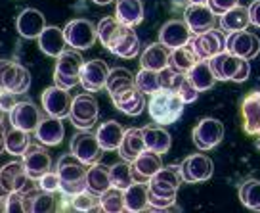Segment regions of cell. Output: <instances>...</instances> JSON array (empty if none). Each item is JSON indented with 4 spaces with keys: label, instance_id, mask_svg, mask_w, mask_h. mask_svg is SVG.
Here are the masks:
<instances>
[{
    "label": "cell",
    "instance_id": "obj_1",
    "mask_svg": "<svg viewBox=\"0 0 260 213\" xmlns=\"http://www.w3.org/2000/svg\"><path fill=\"white\" fill-rule=\"evenodd\" d=\"M186 102L180 98L178 92L171 89H159L151 94V98L147 102V112L149 117L159 125H171L176 123L180 115L184 114Z\"/></svg>",
    "mask_w": 260,
    "mask_h": 213
},
{
    "label": "cell",
    "instance_id": "obj_2",
    "mask_svg": "<svg viewBox=\"0 0 260 213\" xmlns=\"http://www.w3.org/2000/svg\"><path fill=\"white\" fill-rule=\"evenodd\" d=\"M84 66V60L79 54V50L65 48L56 62L54 69V85L63 90H71L73 87L81 85V69Z\"/></svg>",
    "mask_w": 260,
    "mask_h": 213
},
{
    "label": "cell",
    "instance_id": "obj_3",
    "mask_svg": "<svg viewBox=\"0 0 260 213\" xmlns=\"http://www.w3.org/2000/svg\"><path fill=\"white\" fill-rule=\"evenodd\" d=\"M63 35L67 46H71L75 50H86L92 48L94 42L98 41V27L88 19L79 17V19H71L65 25Z\"/></svg>",
    "mask_w": 260,
    "mask_h": 213
},
{
    "label": "cell",
    "instance_id": "obj_4",
    "mask_svg": "<svg viewBox=\"0 0 260 213\" xmlns=\"http://www.w3.org/2000/svg\"><path fill=\"white\" fill-rule=\"evenodd\" d=\"M98 100L94 98V94L90 92H82L79 96H75L71 102V112H69V119L77 129L86 131L90 127H94V123L98 121Z\"/></svg>",
    "mask_w": 260,
    "mask_h": 213
},
{
    "label": "cell",
    "instance_id": "obj_5",
    "mask_svg": "<svg viewBox=\"0 0 260 213\" xmlns=\"http://www.w3.org/2000/svg\"><path fill=\"white\" fill-rule=\"evenodd\" d=\"M193 144L201 152L212 150L214 146H218L222 139H224V125L222 121L214 119V117H205L199 123L195 125L193 132H191Z\"/></svg>",
    "mask_w": 260,
    "mask_h": 213
},
{
    "label": "cell",
    "instance_id": "obj_6",
    "mask_svg": "<svg viewBox=\"0 0 260 213\" xmlns=\"http://www.w3.org/2000/svg\"><path fill=\"white\" fill-rule=\"evenodd\" d=\"M71 154L81 159L84 165H92V164H98L102 156H104V148L100 144V140H98L96 135H92V132H77L73 139H71Z\"/></svg>",
    "mask_w": 260,
    "mask_h": 213
},
{
    "label": "cell",
    "instance_id": "obj_7",
    "mask_svg": "<svg viewBox=\"0 0 260 213\" xmlns=\"http://www.w3.org/2000/svg\"><path fill=\"white\" fill-rule=\"evenodd\" d=\"M224 46L228 52L243 58V60H252L260 54V39L254 33H249L247 29L228 35Z\"/></svg>",
    "mask_w": 260,
    "mask_h": 213
},
{
    "label": "cell",
    "instance_id": "obj_8",
    "mask_svg": "<svg viewBox=\"0 0 260 213\" xmlns=\"http://www.w3.org/2000/svg\"><path fill=\"white\" fill-rule=\"evenodd\" d=\"M182 177H184V182L187 184H193V182H203V180H209L212 177V171H214V164L209 156L205 154H193V156H187L182 164Z\"/></svg>",
    "mask_w": 260,
    "mask_h": 213
},
{
    "label": "cell",
    "instance_id": "obj_9",
    "mask_svg": "<svg viewBox=\"0 0 260 213\" xmlns=\"http://www.w3.org/2000/svg\"><path fill=\"white\" fill-rule=\"evenodd\" d=\"M41 102H42L44 112L48 115L65 119V117H69L73 98L69 96V90H63L54 85V87L44 89V92H42V96H41Z\"/></svg>",
    "mask_w": 260,
    "mask_h": 213
},
{
    "label": "cell",
    "instance_id": "obj_10",
    "mask_svg": "<svg viewBox=\"0 0 260 213\" xmlns=\"http://www.w3.org/2000/svg\"><path fill=\"white\" fill-rule=\"evenodd\" d=\"M191 37H193V31L189 29L186 19H171L159 29V42H162L171 50L186 46L191 41Z\"/></svg>",
    "mask_w": 260,
    "mask_h": 213
},
{
    "label": "cell",
    "instance_id": "obj_11",
    "mask_svg": "<svg viewBox=\"0 0 260 213\" xmlns=\"http://www.w3.org/2000/svg\"><path fill=\"white\" fill-rule=\"evenodd\" d=\"M109 67L106 62L102 60H90L84 62V66L81 69V87L86 92H100L102 89H106L107 77H109Z\"/></svg>",
    "mask_w": 260,
    "mask_h": 213
},
{
    "label": "cell",
    "instance_id": "obj_12",
    "mask_svg": "<svg viewBox=\"0 0 260 213\" xmlns=\"http://www.w3.org/2000/svg\"><path fill=\"white\" fill-rule=\"evenodd\" d=\"M189 46L195 52L197 60H211L216 54L224 52L226 46H224V41H222V35L218 31H205V33L193 35L191 41H189Z\"/></svg>",
    "mask_w": 260,
    "mask_h": 213
},
{
    "label": "cell",
    "instance_id": "obj_13",
    "mask_svg": "<svg viewBox=\"0 0 260 213\" xmlns=\"http://www.w3.org/2000/svg\"><path fill=\"white\" fill-rule=\"evenodd\" d=\"M23 167L27 175H29V179L39 180L44 173L50 171L52 157L41 144H29V148L25 150L23 154Z\"/></svg>",
    "mask_w": 260,
    "mask_h": 213
},
{
    "label": "cell",
    "instance_id": "obj_14",
    "mask_svg": "<svg viewBox=\"0 0 260 213\" xmlns=\"http://www.w3.org/2000/svg\"><path fill=\"white\" fill-rule=\"evenodd\" d=\"M31 87V73L21 64L10 62L6 64L2 77H0V89L12 90L16 94H25Z\"/></svg>",
    "mask_w": 260,
    "mask_h": 213
},
{
    "label": "cell",
    "instance_id": "obj_15",
    "mask_svg": "<svg viewBox=\"0 0 260 213\" xmlns=\"http://www.w3.org/2000/svg\"><path fill=\"white\" fill-rule=\"evenodd\" d=\"M0 180L10 192H23L27 194L32 187V179L25 171L23 162H10L0 169Z\"/></svg>",
    "mask_w": 260,
    "mask_h": 213
},
{
    "label": "cell",
    "instance_id": "obj_16",
    "mask_svg": "<svg viewBox=\"0 0 260 213\" xmlns=\"http://www.w3.org/2000/svg\"><path fill=\"white\" fill-rule=\"evenodd\" d=\"M41 112L39 108L35 106L32 102H27V100H21L17 102L16 108L10 112V123L16 129H23L27 132H35L37 127L41 123Z\"/></svg>",
    "mask_w": 260,
    "mask_h": 213
},
{
    "label": "cell",
    "instance_id": "obj_17",
    "mask_svg": "<svg viewBox=\"0 0 260 213\" xmlns=\"http://www.w3.org/2000/svg\"><path fill=\"white\" fill-rule=\"evenodd\" d=\"M184 19L193 31V35L211 31L216 25V14L207 4H189L184 12Z\"/></svg>",
    "mask_w": 260,
    "mask_h": 213
},
{
    "label": "cell",
    "instance_id": "obj_18",
    "mask_svg": "<svg viewBox=\"0 0 260 213\" xmlns=\"http://www.w3.org/2000/svg\"><path fill=\"white\" fill-rule=\"evenodd\" d=\"M16 29L23 39H39L42 31L46 29V19L37 8H25L17 16Z\"/></svg>",
    "mask_w": 260,
    "mask_h": 213
},
{
    "label": "cell",
    "instance_id": "obj_19",
    "mask_svg": "<svg viewBox=\"0 0 260 213\" xmlns=\"http://www.w3.org/2000/svg\"><path fill=\"white\" fill-rule=\"evenodd\" d=\"M111 102H113L119 112L134 117V115H140L144 112V108H146V94L138 87H132V89L122 90L119 94L111 96Z\"/></svg>",
    "mask_w": 260,
    "mask_h": 213
},
{
    "label": "cell",
    "instance_id": "obj_20",
    "mask_svg": "<svg viewBox=\"0 0 260 213\" xmlns=\"http://www.w3.org/2000/svg\"><path fill=\"white\" fill-rule=\"evenodd\" d=\"M241 62H243V58L236 56V54H232V52H228V50L220 52V54H216L214 58L209 60L216 81H232V79L236 77L237 69L241 66Z\"/></svg>",
    "mask_w": 260,
    "mask_h": 213
},
{
    "label": "cell",
    "instance_id": "obj_21",
    "mask_svg": "<svg viewBox=\"0 0 260 213\" xmlns=\"http://www.w3.org/2000/svg\"><path fill=\"white\" fill-rule=\"evenodd\" d=\"M162 167L161 154H155L151 150L142 152L134 162H132V169H134V179L136 182H149L151 177Z\"/></svg>",
    "mask_w": 260,
    "mask_h": 213
},
{
    "label": "cell",
    "instance_id": "obj_22",
    "mask_svg": "<svg viewBox=\"0 0 260 213\" xmlns=\"http://www.w3.org/2000/svg\"><path fill=\"white\" fill-rule=\"evenodd\" d=\"M57 175H59V184L61 182H77V180L86 179V171H88V165H84L75 156V154H65L59 157L57 162Z\"/></svg>",
    "mask_w": 260,
    "mask_h": 213
},
{
    "label": "cell",
    "instance_id": "obj_23",
    "mask_svg": "<svg viewBox=\"0 0 260 213\" xmlns=\"http://www.w3.org/2000/svg\"><path fill=\"white\" fill-rule=\"evenodd\" d=\"M241 115H243V129L247 135L258 137L260 135V92L247 94L241 104Z\"/></svg>",
    "mask_w": 260,
    "mask_h": 213
},
{
    "label": "cell",
    "instance_id": "obj_24",
    "mask_svg": "<svg viewBox=\"0 0 260 213\" xmlns=\"http://www.w3.org/2000/svg\"><path fill=\"white\" fill-rule=\"evenodd\" d=\"M35 135H37V139H39V142H41L42 146H57L63 140L65 127L59 117L48 115V117L41 119V123L37 127Z\"/></svg>",
    "mask_w": 260,
    "mask_h": 213
},
{
    "label": "cell",
    "instance_id": "obj_25",
    "mask_svg": "<svg viewBox=\"0 0 260 213\" xmlns=\"http://www.w3.org/2000/svg\"><path fill=\"white\" fill-rule=\"evenodd\" d=\"M146 139H144V132L142 129H136V127H130V129H124V135H122V142L119 146V154H121L122 159L126 162H134L136 157L146 152Z\"/></svg>",
    "mask_w": 260,
    "mask_h": 213
},
{
    "label": "cell",
    "instance_id": "obj_26",
    "mask_svg": "<svg viewBox=\"0 0 260 213\" xmlns=\"http://www.w3.org/2000/svg\"><path fill=\"white\" fill-rule=\"evenodd\" d=\"M39 41V48L50 58H57L65 48H67V41H65L63 31L56 27V25H46V29L41 33Z\"/></svg>",
    "mask_w": 260,
    "mask_h": 213
},
{
    "label": "cell",
    "instance_id": "obj_27",
    "mask_svg": "<svg viewBox=\"0 0 260 213\" xmlns=\"http://www.w3.org/2000/svg\"><path fill=\"white\" fill-rule=\"evenodd\" d=\"M169 60H171V48L165 46L162 42H153L142 52L140 66L153 71H161L165 67H169Z\"/></svg>",
    "mask_w": 260,
    "mask_h": 213
},
{
    "label": "cell",
    "instance_id": "obj_28",
    "mask_svg": "<svg viewBox=\"0 0 260 213\" xmlns=\"http://www.w3.org/2000/svg\"><path fill=\"white\" fill-rule=\"evenodd\" d=\"M147 192H149V207H151V209L169 211L172 205H174V202H176V192H178V190L149 180V182H147Z\"/></svg>",
    "mask_w": 260,
    "mask_h": 213
},
{
    "label": "cell",
    "instance_id": "obj_29",
    "mask_svg": "<svg viewBox=\"0 0 260 213\" xmlns=\"http://www.w3.org/2000/svg\"><path fill=\"white\" fill-rule=\"evenodd\" d=\"M122 135H124L122 125L113 121V119L102 123L96 131V137L100 140L102 148H104V152H119V146H121L122 142Z\"/></svg>",
    "mask_w": 260,
    "mask_h": 213
},
{
    "label": "cell",
    "instance_id": "obj_30",
    "mask_svg": "<svg viewBox=\"0 0 260 213\" xmlns=\"http://www.w3.org/2000/svg\"><path fill=\"white\" fill-rule=\"evenodd\" d=\"M115 17L128 27H136L144 19V2L142 0H117Z\"/></svg>",
    "mask_w": 260,
    "mask_h": 213
},
{
    "label": "cell",
    "instance_id": "obj_31",
    "mask_svg": "<svg viewBox=\"0 0 260 213\" xmlns=\"http://www.w3.org/2000/svg\"><path fill=\"white\" fill-rule=\"evenodd\" d=\"M109 52L119 58H126V60L138 56L140 39H138V35H136V31H134V27H126L124 33L109 46Z\"/></svg>",
    "mask_w": 260,
    "mask_h": 213
},
{
    "label": "cell",
    "instance_id": "obj_32",
    "mask_svg": "<svg viewBox=\"0 0 260 213\" xmlns=\"http://www.w3.org/2000/svg\"><path fill=\"white\" fill-rule=\"evenodd\" d=\"M251 25V17H249V8L245 6H234L228 10L226 14L220 16V29L228 31V33H236V31H245Z\"/></svg>",
    "mask_w": 260,
    "mask_h": 213
},
{
    "label": "cell",
    "instance_id": "obj_33",
    "mask_svg": "<svg viewBox=\"0 0 260 213\" xmlns=\"http://www.w3.org/2000/svg\"><path fill=\"white\" fill-rule=\"evenodd\" d=\"M107 189H111L109 169H107L106 165L100 164V162L88 165V171H86V190H90L96 196H102Z\"/></svg>",
    "mask_w": 260,
    "mask_h": 213
},
{
    "label": "cell",
    "instance_id": "obj_34",
    "mask_svg": "<svg viewBox=\"0 0 260 213\" xmlns=\"http://www.w3.org/2000/svg\"><path fill=\"white\" fill-rule=\"evenodd\" d=\"M149 207V192L146 182H134L124 190V211H144Z\"/></svg>",
    "mask_w": 260,
    "mask_h": 213
},
{
    "label": "cell",
    "instance_id": "obj_35",
    "mask_svg": "<svg viewBox=\"0 0 260 213\" xmlns=\"http://www.w3.org/2000/svg\"><path fill=\"white\" fill-rule=\"evenodd\" d=\"M23 198H25V211H32V213L56 211L54 192H44L41 189L37 190V192L29 190L27 194H23Z\"/></svg>",
    "mask_w": 260,
    "mask_h": 213
},
{
    "label": "cell",
    "instance_id": "obj_36",
    "mask_svg": "<svg viewBox=\"0 0 260 213\" xmlns=\"http://www.w3.org/2000/svg\"><path fill=\"white\" fill-rule=\"evenodd\" d=\"M187 77H189V81L193 83V87L199 90V92L211 90L212 87H214V81H216L209 60H199V62L187 71Z\"/></svg>",
    "mask_w": 260,
    "mask_h": 213
},
{
    "label": "cell",
    "instance_id": "obj_37",
    "mask_svg": "<svg viewBox=\"0 0 260 213\" xmlns=\"http://www.w3.org/2000/svg\"><path fill=\"white\" fill-rule=\"evenodd\" d=\"M126 27H128V25L121 23L117 17H104V19H100V23H98V39H100V42L109 50V46L124 33Z\"/></svg>",
    "mask_w": 260,
    "mask_h": 213
},
{
    "label": "cell",
    "instance_id": "obj_38",
    "mask_svg": "<svg viewBox=\"0 0 260 213\" xmlns=\"http://www.w3.org/2000/svg\"><path fill=\"white\" fill-rule=\"evenodd\" d=\"M144 139H146V148L155 154H167L171 148V135L162 127H144Z\"/></svg>",
    "mask_w": 260,
    "mask_h": 213
},
{
    "label": "cell",
    "instance_id": "obj_39",
    "mask_svg": "<svg viewBox=\"0 0 260 213\" xmlns=\"http://www.w3.org/2000/svg\"><path fill=\"white\" fill-rule=\"evenodd\" d=\"M132 87H136V77L130 73L128 69H122V67H115L109 71L107 77L106 89L109 92V96H115L122 90H128Z\"/></svg>",
    "mask_w": 260,
    "mask_h": 213
},
{
    "label": "cell",
    "instance_id": "obj_40",
    "mask_svg": "<svg viewBox=\"0 0 260 213\" xmlns=\"http://www.w3.org/2000/svg\"><path fill=\"white\" fill-rule=\"evenodd\" d=\"M197 62H199V60H197L195 52L191 50V46H189V42H187L186 46H180V48L171 50L169 66H171L174 71H178V73L187 75V71H189Z\"/></svg>",
    "mask_w": 260,
    "mask_h": 213
},
{
    "label": "cell",
    "instance_id": "obj_41",
    "mask_svg": "<svg viewBox=\"0 0 260 213\" xmlns=\"http://www.w3.org/2000/svg\"><path fill=\"white\" fill-rule=\"evenodd\" d=\"M109 177H111V187L115 189L126 190L130 184H134V169H132V162L122 159L119 164H115L109 167Z\"/></svg>",
    "mask_w": 260,
    "mask_h": 213
},
{
    "label": "cell",
    "instance_id": "obj_42",
    "mask_svg": "<svg viewBox=\"0 0 260 213\" xmlns=\"http://www.w3.org/2000/svg\"><path fill=\"white\" fill-rule=\"evenodd\" d=\"M31 132L23 131V129H16L12 127V131L6 132V152L12 156H23L25 150L29 148L31 140H29Z\"/></svg>",
    "mask_w": 260,
    "mask_h": 213
},
{
    "label": "cell",
    "instance_id": "obj_43",
    "mask_svg": "<svg viewBox=\"0 0 260 213\" xmlns=\"http://www.w3.org/2000/svg\"><path fill=\"white\" fill-rule=\"evenodd\" d=\"M239 200L245 207L260 211V180L249 179L239 187Z\"/></svg>",
    "mask_w": 260,
    "mask_h": 213
},
{
    "label": "cell",
    "instance_id": "obj_44",
    "mask_svg": "<svg viewBox=\"0 0 260 213\" xmlns=\"http://www.w3.org/2000/svg\"><path fill=\"white\" fill-rule=\"evenodd\" d=\"M100 205H102V211H107V213L124 211V190L115 189V187L107 189L100 196Z\"/></svg>",
    "mask_w": 260,
    "mask_h": 213
},
{
    "label": "cell",
    "instance_id": "obj_45",
    "mask_svg": "<svg viewBox=\"0 0 260 213\" xmlns=\"http://www.w3.org/2000/svg\"><path fill=\"white\" fill-rule=\"evenodd\" d=\"M153 182H159V184H165V187H171V189H180V184L184 182V177H182V167L180 165H167V167H161L159 171L151 177Z\"/></svg>",
    "mask_w": 260,
    "mask_h": 213
},
{
    "label": "cell",
    "instance_id": "obj_46",
    "mask_svg": "<svg viewBox=\"0 0 260 213\" xmlns=\"http://www.w3.org/2000/svg\"><path fill=\"white\" fill-rule=\"evenodd\" d=\"M136 77V87H138L144 94H153L161 89V81H159V71H153V69H146L142 67L138 71Z\"/></svg>",
    "mask_w": 260,
    "mask_h": 213
},
{
    "label": "cell",
    "instance_id": "obj_47",
    "mask_svg": "<svg viewBox=\"0 0 260 213\" xmlns=\"http://www.w3.org/2000/svg\"><path fill=\"white\" fill-rule=\"evenodd\" d=\"M174 92H178L180 98L184 100L186 104H191L197 100L199 96V90L193 87V83L189 81V77L186 73H176V79H174V85H172V89Z\"/></svg>",
    "mask_w": 260,
    "mask_h": 213
},
{
    "label": "cell",
    "instance_id": "obj_48",
    "mask_svg": "<svg viewBox=\"0 0 260 213\" xmlns=\"http://www.w3.org/2000/svg\"><path fill=\"white\" fill-rule=\"evenodd\" d=\"M73 209L77 211H102V205H100V196L92 194L90 190H82L79 194L69 198Z\"/></svg>",
    "mask_w": 260,
    "mask_h": 213
},
{
    "label": "cell",
    "instance_id": "obj_49",
    "mask_svg": "<svg viewBox=\"0 0 260 213\" xmlns=\"http://www.w3.org/2000/svg\"><path fill=\"white\" fill-rule=\"evenodd\" d=\"M39 189L44 190V192H57L59 190V175H57V171L44 173L39 179Z\"/></svg>",
    "mask_w": 260,
    "mask_h": 213
},
{
    "label": "cell",
    "instance_id": "obj_50",
    "mask_svg": "<svg viewBox=\"0 0 260 213\" xmlns=\"http://www.w3.org/2000/svg\"><path fill=\"white\" fill-rule=\"evenodd\" d=\"M6 211H8V213H21V211H25L23 192H10V196L6 198Z\"/></svg>",
    "mask_w": 260,
    "mask_h": 213
},
{
    "label": "cell",
    "instance_id": "obj_51",
    "mask_svg": "<svg viewBox=\"0 0 260 213\" xmlns=\"http://www.w3.org/2000/svg\"><path fill=\"white\" fill-rule=\"evenodd\" d=\"M239 4V0H207V6L216 14V16H222L226 14L228 10H232L234 6Z\"/></svg>",
    "mask_w": 260,
    "mask_h": 213
},
{
    "label": "cell",
    "instance_id": "obj_52",
    "mask_svg": "<svg viewBox=\"0 0 260 213\" xmlns=\"http://www.w3.org/2000/svg\"><path fill=\"white\" fill-rule=\"evenodd\" d=\"M17 94L16 92H12V90H6V89H0V110L2 112H12L17 104Z\"/></svg>",
    "mask_w": 260,
    "mask_h": 213
},
{
    "label": "cell",
    "instance_id": "obj_53",
    "mask_svg": "<svg viewBox=\"0 0 260 213\" xmlns=\"http://www.w3.org/2000/svg\"><path fill=\"white\" fill-rule=\"evenodd\" d=\"M176 73L178 71H174L171 66L165 67L159 71V81H161V89H172V85H174V79H176Z\"/></svg>",
    "mask_w": 260,
    "mask_h": 213
},
{
    "label": "cell",
    "instance_id": "obj_54",
    "mask_svg": "<svg viewBox=\"0 0 260 213\" xmlns=\"http://www.w3.org/2000/svg\"><path fill=\"white\" fill-rule=\"evenodd\" d=\"M249 73H251V64H249V60H243L241 66H239V69H237L236 77H234L232 81H236V83L247 81V79H249Z\"/></svg>",
    "mask_w": 260,
    "mask_h": 213
},
{
    "label": "cell",
    "instance_id": "obj_55",
    "mask_svg": "<svg viewBox=\"0 0 260 213\" xmlns=\"http://www.w3.org/2000/svg\"><path fill=\"white\" fill-rule=\"evenodd\" d=\"M249 17L254 27H260V0H252L249 6Z\"/></svg>",
    "mask_w": 260,
    "mask_h": 213
},
{
    "label": "cell",
    "instance_id": "obj_56",
    "mask_svg": "<svg viewBox=\"0 0 260 213\" xmlns=\"http://www.w3.org/2000/svg\"><path fill=\"white\" fill-rule=\"evenodd\" d=\"M6 150V131H4V127L0 123V154Z\"/></svg>",
    "mask_w": 260,
    "mask_h": 213
},
{
    "label": "cell",
    "instance_id": "obj_57",
    "mask_svg": "<svg viewBox=\"0 0 260 213\" xmlns=\"http://www.w3.org/2000/svg\"><path fill=\"white\" fill-rule=\"evenodd\" d=\"M10 196V190L4 187V182L0 180V200H6V198Z\"/></svg>",
    "mask_w": 260,
    "mask_h": 213
},
{
    "label": "cell",
    "instance_id": "obj_58",
    "mask_svg": "<svg viewBox=\"0 0 260 213\" xmlns=\"http://www.w3.org/2000/svg\"><path fill=\"white\" fill-rule=\"evenodd\" d=\"M6 64H8V60H0V77H2V71H4Z\"/></svg>",
    "mask_w": 260,
    "mask_h": 213
},
{
    "label": "cell",
    "instance_id": "obj_59",
    "mask_svg": "<svg viewBox=\"0 0 260 213\" xmlns=\"http://www.w3.org/2000/svg\"><path fill=\"white\" fill-rule=\"evenodd\" d=\"M94 4H100V6H104V4H109V2H113V0H92Z\"/></svg>",
    "mask_w": 260,
    "mask_h": 213
},
{
    "label": "cell",
    "instance_id": "obj_60",
    "mask_svg": "<svg viewBox=\"0 0 260 213\" xmlns=\"http://www.w3.org/2000/svg\"><path fill=\"white\" fill-rule=\"evenodd\" d=\"M189 4H207V0H187Z\"/></svg>",
    "mask_w": 260,
    "mask_h": 213
},
{
    "label": "cell",
    "instance_id": "obj_61",
    "mask_svg": "<svg viewBox=\"0 0 260 213\" xmlns=\"http://www.w3.org/2000/svg\"><path fill=\"white\" fill-rule=\"evenodd\" d=\"M0 211H6V200H0Z\"/></svg>",
    "mask_w": 260,
    "mask_h": 213
},
{
    "label": "cell",
    "instance_id": "obj_62",
    "mask_svg": "<svg viewBox=\"0 0 260 213\" xmlns=\"http://www.w3.org/2000/svg\"><path fill=\"white\" fill-rule=\"evenodd\" d=\"M254 146H256V148H258V150H260V135H258V137H256V140H254Z\"/></svg>",
    "mask_w": 260,
    "mask_h": 213
}]
</instances>
